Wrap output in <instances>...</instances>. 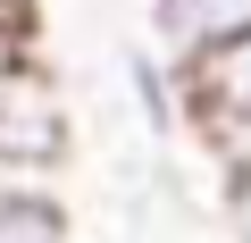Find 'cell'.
Here are the masks:
<instances>
[{
  "mask_svg": "<svg viewBox=\"0 0 251 243\" xmlns=\"http://www.w3.org/2000/svg\"><path fill=\"white\" fill-rule=\"evenodd\" d=\"M0 243H75V226H67V210L42 185L0 176Z\"/></svg>",
  "mask_w": 251,
  "mask_h": 243,
  "instance_id": "5",
  "label": "cell"
},
{
  "mask_svg": "<svg viewBox=\"0 0 251 243\" xmlns=\"http://www.w3.org/2000/svg\"><path fill=\"white\" fill-rule=\"evenodd\" d=\"M126 92H134V109H143V135H159V143H176L184 135V67L176 59H159V51H126Z\"/></svg>",
  "mask_w": 251,
  "mask_h": 243,
  "instance_id": "4",
  "label": "cell"
},
{
  "mask_svg": "<svg viewBox=\"0 0 251 243\" xmlns=\"http://www.w3.org/2000/svg\"><path fill=\"white\" fill-rule=\"evenodd\" d=\"M184 117H201L218 143L251 135V26L184 67Z\"/></svg>",
  "mask_w": 251,
  "mask_h": 243,
  "instance_id": "2",
  "label": "cell"
},
{
  "mask_svg": "<svg viewBox=\"0 0 251 243\" xmlns=\"http://www.w3.org/2000/svg\"><path fill=\"white\" fill-rule=\"evenodd\" d=\"M67 143V109H59V84L42 76L34 59V34L17 9H0V176H25V168H50Z\"/></svg>",
  "mask_w": 251,
  "mask_h": 243,
  "instance_id": "1",
  "label": "cell"
},
{
  "mask_svg": "<svg viewBox=\"0 0 251 243\" xmlns=\"http://www.w3.org/2000/svg\"><path fill=\"white\" fill-rule=\"evenodd\" d=\"M143 26H151L159 59L193 67L201 51H218V42H234L251 26V0H143Z\"/></svg>",
  "mask_w": 251,
  "mask_h": 243,
  "instance_id": "3",
  "label": "cell"
},
{
  "mask_svg": "<svg viewBox=\"0 0 251 243\" xmlns=\"http://www.w3.org/2000/svg\"><path fill=\"white\" fill-rule=\"evenodd\" d=\"M218 151H226V226H234V243H251V135H234Z\"/></svg>",
  "mask_w": 251,
  "mask_h": 243,
  "instance_id": "6",
  "label": "cell"
},
{
  "mask_svg": "<svg viewBox=\"0 0 251 243\" xmlns=\"http://www.w3.org/2000/svg\"><path fill=\"white\" fill-rule=\"evenodd\" d=\"M0 9H17V17H34V9H25V0H0Z\"/></svg>",
  "mask_w": 251,
  "mask_h": 243,
  "instance_id": "7",
  "label": "cell"
}]
</instances>
